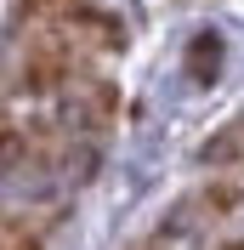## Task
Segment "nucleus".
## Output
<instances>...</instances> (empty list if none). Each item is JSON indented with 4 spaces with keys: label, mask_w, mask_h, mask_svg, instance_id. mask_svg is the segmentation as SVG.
I'll return each instance as SVG.
<instances>
[{
    "label": "nucleus",
    "mask_w": 244,
    "mask_h": 250,
    "mask_svg": "<svg viewBox=\"0 0 244 250\" xmlns=\"http://www.w3.org/2000/svg\"><path fill=\"white\" fill-rule=\"evenodd\" d=\"M85 68H80V46L68 29H51L40 34L12 68V97H57V91H74Z\"/></svg>",
    "instance_id": "1"
},
{
    "label": "nucleus",
    "mask_w": 244,
    "mask_h": 250,
    "mask_svg": "<svg viewBox=\"0 0 244 250\" xmlns=\"http://www.w3.org/2000/svg\"><path fill=\"white\" fill-rule=\"evenodd\" d=\"M114 120H120V85H114V80L85 74L74 91H68V103H62V125L80 131V137H102Z\"/></svg>",
    "instance_id": "2"
},
{
    "label": "nucleus",
    "mask_w": 244,
    "mask_h": 250,
    "mask_svg": "<svg viewBox=\"0 0 244 250\" xmlns=\"http://www.w3.org/2000/svg\"><path fill=\"white\" fill-rule=\"evenodd\" d=\"M216 74H222V34L199 29L193 40H187V80H193V85H210Z\"/></svg>",
    "instance_id": "3"
},
{
    "label": "nucleus",
    "mask_w": 244,
    "mask_h": 250,
    "mask_svg": "<svg viewBox=\"0 0 244 250\" xmlns=\"http://www.w3.org/2000/svg\"><path fill=\"white\" fill-rule=\"evenodd\" d=\"M239 205H244V188H239V182H210V188L193 199V210H199V216H233Z\"/></svg>",
    "instance_id": "4"
},
{
    "label": "nucleus",
    "mask_w": 244,
    "mask_h": 250,
    "mask_svg": "<svg viewBox=\"0 0 244 250\" xmlns=\"http://www.w3.org/2000/svg\"><path fill=\"white\" fill-rule=\"evenodd\" d=\"M199 159H204V165H239V159H244V125L216 131V137L199 148Z\"/></svg>",
    "instance_id": "5"
},
{
    "label": "nucleus",
    "mask_w": 244,
    "mask_h": 250,
    "mask_svg": "<svg viewBox=\"0 0 244 250\" xmlns=\"http://www.w3.org/2000/svg\"><path fill=\"white\" fill-rule=\"evenodd\" d=\"M46 222H23V216H6V250H40L46 245Z\"/></svg>",
    "instance_id": "6"
},
{
    "label": "nucleus",
    "mask_w": 244,
    "mask_h": 250,
    "mask_svg": "<svg viewBox=\"0 0 244 250\" xmlns=\"http://www.w3.org/2000/svg\"><path fill=\"white\" fill-rule=\"evenodd\" d=\"M131 250H170V233H165V228H159V233H148V239H137V245H131Z\"/></svg>",
    "instance_id": "7"
},
{
    "label": "nucleus",
    "mask_w": 244,
    "mask_h": 250,
    "mask_svg": "<svg viewBox=\"0 0 244 250\" xmlns=\"http://www.w3.org/2000/svg\"><path fill=\"white\" fill-rule=\"evenodd\" d=\"M216 250H244V239H227V245H216Z\"/></svg>",
    "instance_id": "8"
}]
</instances>
